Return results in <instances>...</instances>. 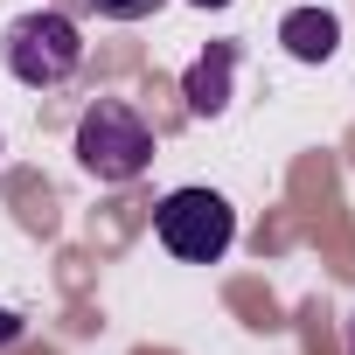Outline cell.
Returning a JSON list of instances; mask_svg holds the SVG:
<instances>
[{
  "label": "cell",
  "mask_w": 355,
  "mask_h": 355,
  "mask_svg": "<svg viewBox=\"0 0 355 355\" xmlns=\"http://www.w3.org/2000/svg\"><path fill=\"white\" fill-rule=\"evenodd\" d=\"M189 8H230V0H189Z\"/></svg>",
  "instance_id": "obj_8"
},
{
  "label": "cell",
  "mask_w": 355,
  "mask_h": 355,
  "mask_svg": "<svg viewBox=\"0 0 355 355\" xmlns=\"http://www.w3.org/2000/svg\"><path fill=\"white\" fill-rule=\"evenodd\" d=\"M279 42H286L293 63H327V56L341 49V21H334L327 8H293V15L279 21Z\"/></svg>",
  "instance_id": "obj_5"
},
{
  "label": "cell",
  "mask_w": 355,
  "mask_h": 355,
  "mask_svg": "<svg viewBox=\"0 0 355 355\" xmlns=\"http://www.w3.org/2000/svg\"><path fill=\"white\" fill-rule=\"evenodd\" d=\"M153 237L174 258H189V265H216L230 251V237H237V209L216 189H174L153 209Z\"/></svg>",
  "instance_id": "obj_3"
},
{
  "label": "cell",
  "mask_w": 355,
  "mask_h": 355,
  "mask_svg": "<svg viewBox=\"0 0 355 355\" xmlns=\"http://www.w3.org/2000/svg\"><path fill=\"white\" fill-rule=\"evenodd\" d=\"M15 334H21V320H15V313H0V341H15Z\"/></svg>",
  "instance_id": "obj_7"
},
{
  "label": "cell",
  "mask_w": 355,
  "mask_h": 355,
  "mask_svg": "<svg viewBox=\"0 0 355 355\" xmlns=\"http://www.w3.org/2000/svg\"><path fill=\"white\" fill-rule=\"evenodd\" d=\"M0 56H8L15 84H28V91H56V84H70L77 63H84V28H77L63 8H35V15H21V21L8 28Z\"/></svg>",
  "instance_id": "obj_2"
},
{
  "label": "cell",
  "mask_w": 355,
  "mask_h": 355,
  "mask_svg": "<svg viewBox=\"0 0 355 355\" xmlns=\"http://www.w3.org/2000/svg\"><path fill=\"white\" fill-rule=\"evenodd\" d=\"M348 355H355V320H348Z\"/></svg>",
  "instance_id": "obj_9"
},
{
  "label": "cell",
  "mask_w": 355,
  "mask_h": 355,
  "mask_svg": "<svg viewBox=\"0 0 355 355\" xmlns=\"http://www.w3.org/2000/svg\"><path fill=\"white\" fill-rule=\"evenodd\" d=\"M230 70H237V42H209V49L189 63L182 98H189V112H196V119H216V112L230 105Z\"/></svg>",
  "instance_id": "obj_4"
},
{
  "label": "cell",
  "mask_w": 355,
  "mask_h": 355,
  "mask_svg": "<svg viewBox=\"0 0 355 355\" xmlns=\"http://www.w3.org/2000/svg\"><path fill=\"white\" fill-rule=\"evenodd\" d=\"M77 167L105 189H125L153 167V125L125 105V98H98L77 119Z\"/></svg>",
  "instance_id": "obj_1"
},
{
  "label": "cell",
  "mask_w": 355,
  "mask_h": 355,
  "mask_svg": "<svg viewBox=\"0 0 355 355\" xmlns=\"http://www.w3.org/2000/svg\"><path fill=\"white\" fill-rule=\"evenodd\" d=\"M91 8H98L105 21H146V15L167 8V0H91Z\"/></svg>",
  "instance_id": "obj_6"
}]
</instances>
